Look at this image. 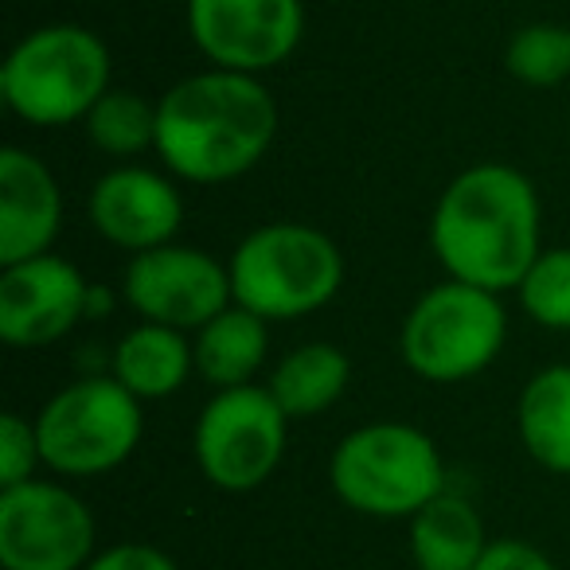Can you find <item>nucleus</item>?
<instances>
[{"label":"nucleus","instance_id":"nucleus-3","mask_svg":"<svg viewBox=\"0 0 570 570\" xmlns=\"http://www.w3.org/2000/svg\"><path fill=\"white\" fill-rule=\"evenodd\" d=\"M235 305L262 321H302L325 309L344 285V254L309 223H262L227 262Z\"/></svg>","mask_w":570,"mask_h":570},{"label":"nucleus","instance_id":"nucleus-12","mask_svg":"<svg viewBox=\"0 0 570 570\" xmlns=\"http://www.w3.org/2000/svg\"><path fill=\"white\" fill-rule=\"evenodd\" d=\"M90 285L63 254L0 266V341L12 348H48L90 313Z\"/></svg>","mask_w":570,"mask_h":570},{"label":"nucleus","instance_id":"nucleus-17","mask_svg":"<svg viewBox=\"0 0 570 570\" xmlns=\"http://www.w3.org/2000/svg\"><path fill=\"white\" fill-rule=\"evenodd\" d=\"M269 321L258 313L243 309V305H227L219 317H212L196 333L191 348H196V372L215 391L246 387L266 364L269 352Z\"/></svg>","mask_w":570,"mask_h":570},{"label":"nucleus","instance_id":"nucleus-9","mask_svg":"<svg viewBox=\"0 0 570 570\" xmlns=\"http://www.w3.org/2000/svg\"><path fill=\"white\" fill-rule=\"evenodd\" d=\"M95 512L56 481L0 489V567L82 570L95 559Z\"/></svg>","mask_w":570,"mask_h":570},{"label":"nucleus","instance_id":"nucleus-16","mask_svg":"<svg viewBox=\"0 0 570 570\" xmlns=\"http://www.w3.org/2000/svg\"><path fill=\"white\" fill-rule=\"evenodd\" d=\"M484 551L489 539L481 512L458 492H438L411 515V559L419 570H476Z\"/></svg>","mask_w":570,"mask_h":570},{"label":"nucleus","instance_id":"nucleus-15","mask_svg":"<svg viewBox=\"0 0 570 570\" xmlns=\"http://www.w3.org/2000/svg\"><path fill=\"white\" fill-rule=\"evenodd\" d=\"M196 372V348L188 333L141 321L129 328L110 356V375L137 399H168Z\"/></svg>","mask_w":570,"mask_h":570},{"label":"nucleus","instance_id":"nucleus-13","mask_svg":"<svg viewBox=\"0 0 570 570\" xmlns=\"http://www.w3.org/2000/svg\"><path fill=\"white\" fill-rule=\"evenodd\" d=\"M90 227L129 254L153 250L176 238L184 223V196L168 176L141 165H121L98 176L87 199Z\"/></svg>","mask_w":570,"mask_h":570},{"label":"nucleus","instance_id":"nucleus-20","mask_svg":"<svg viewBox=\"0 0 570 570\" xmlns=\"http://www.w3.org/2000/svg\"><path fill=\"white\" fill-rule=\"evenodd\" d=\"M90 145L110 157H137L145 149H157V102H149L137 90H106L98 106L82 121Z\"/></svg>","mask_w":570,"mask_h":570},{"label":"nucleus","instance_id":"nucleus-19","mask_svg":"<svg viewBox=\"0 0 570 570\" xmlns=\"http://www.w3.org/2000/svg\"><path fill=\"white\" fill-rule=\"evenodd\" d=\"M352 364L336 344L313 341L294 348L289 356H282V364L269 372V395L277 399V406L285 411V419H317L328 406H336V399L348 391Z\"/></svg>","mask_w":570,"mask_h":570},{"label":"nucleus","instance_id":"nucleus-23","mask_svg":"<svg viewBox=\"0 0 570 570\" xmlns=\"http://www.w3.org/2000/svg\"><path fill=\"white\" fill-rule=\"evenodd\" d=\"M36 465H43L36 422H28V419H20L17 411H9L4 419H0V489L36 481Z\"/></svg>","mask_w":570,"mask_h":570},{"label":"nucleus","instance_id":"nucleus-21","mask_svg":"<svg viewBox=\"0 0 570 570\" xmlns=\"http://www.w3.org/2000/svg\"><path fill=\"white\" fill-rule=\"evenodd\" d=\"M504 67L523 87H559L570 79V28L528 24L512 32L504 48Z\"/></svg>","mask_w":570,"mask_h":570},{"label":"nucleus","instance_id":"nucleus-8","mask_svg":"<svg viewBox=\"0 0 570 570\" xmlns=\"http://www.w3.org/2000/svg\"><path fill=\"white\" fill-rule=\"evenodd\" d=\"M289 419L269 387H227L204 403L191 434L196 465L223 492H254L277 473L285 458Z\"/></svg>","mask_w":570,"mask_h":570},{"label":"nucleus","instance_id":"nucleus-11","mask_svg":"<svg viewBox=\"0 0 570 570\" xmlns=\"http://www.w3.org/2000/svg\"><path fill=\"white\" fill-rule=\"evenodd\" d=\"M188 32L223 71L262 75L282 67L305 36L302 0H188Z\"/></svg>","mask_w":570,"mask_h":570},{"label":"nucleus","instance_id":"nucleus-18","mask_svg":"<svg viewBox=\"0 0 570 570\" xmlns=\"http://www.w3.org/2000/svg\"><path fill=\"white\" fill-rule=\"evenodd\" d=\"M515 430L535 465L570 476V364H551L523 383Z\"/></svg>","mask_w":570,"mask_h":570},{"label":"nucleus","instance_id":"nucleus-26","mask_svg":"<svg viewBox=\"0 0 570 570\" xmlns=\"http://www.w3.org/2000/svg\"><path fill=\"white\" fill-rule=\"evenodd\" d=\"M360 570H372V567H360Z\"/></svg>","mask_w":570,"mask_h":570},{"label":"nucleus","instance_id":"nucleus-10","mask_svg":"<svg viewBox=\"0 0 570 570\" xmlns=\"http://www.w3.org/2000/svg\"><path fill=\"white\" fill-rule=\"evenodd\" d=\"M121 294L141 321L180 328V333H199L235 302L230 269L199 246L176 243L134 254Z\"/></svg>","mask_w":570,"mask_h":570},{"label":"nucleus","instance_id":"nucleus-24","mask_svg":"<svg viewBox=\"0 0 570 570\" xmlns=\"http://www.w3.org/2000/svg\"><path fill=\"white\" fill-rule=\"evenodd\" d=\"M82 570H180V567L149 543H118L98 551Z\"/></svg>","mask_w":570,"mask_h":570},{"label":"nucleus","instance_id":"nucleus-7","mask_svg":"<svg viewBox=\"0 0 570 570\" xmlns=\"http://www.w3.org/2000/svg\"><path fill=\"white\" fill-rule=\"evenodd\" d=\"M43 465L59 476H102L134 458L145 434L141 399L114 375H87L67 383L36 414Z\"/></svg>","mask_w":570,"mask_h":570},{"label":"nucleus","instance_id":"nucleus-5","mask_svg":"<svg viewBox=\"0 0 570 570\" xmlns=\"http://www.w3.org/2000/svg\"><path fill=\"white\" fill-rule=\"evenodd\" d=\"M110 90V51L82 24H48L28 32L0 67V98L28 126L87 121Z\"/></svg>","mask_w":570,"mask_h":570},{"label":"nucleus","instance_id":"nucleus-4","mask_svg":"<svg viewBox=\"0 0 570 570\" xmlns=\"http://www.w3.org/2000/svg\"><path fill=\"white\" fill-rule=\"evenodd\" d=\"M328 484L344 508L372 520H411L445 492L434 438L411 422H367L328 458Z\"/></svg>","mask_w":570,"mask_h":570},{"label":"nucleus","instance_id":"nucleus-25","mask_svg":"<svg viewBox=\"0 0 570 570\" xmlns=\"http://www.w3.org/2000/svg\"><path fill=\"white\" fill-rule=\"evenodd\" d=\"M476 570H559L539 547L523 543V539H497L489 551L481 554Z\"/></svg>","mask_w":570,"mask_h":570},{"label":"nucleus","instance_id":"nucleus-6","mask_svg":"<svg viewBox=\"0 0 570 570\" xmlns=\"http://www.w3.org/2000/svg\"><path fill=\"white\" fill-rule=\"evenodd\" d=\"M508 313L500 294L445 277L411 305L399 333L406 367L426 383H465L504 352Z\"/></svg>","mask_w":570,"mask_h":570},{"label":"nucleus","instance_id":"nucleus-1","mask_svg":"<svg viewBox=\"0 0 570 570\" xmlns=\"http://www.w3.org/2000/svg\"><path fill=\"white\" fill-rule=\"evenodd\" d=\"M539 191L520 168L481 160L458 173L438 196L430 250L453 282L492 294L520 289L539 258Z\"/></svg>","mask_w":570,"mask_h":570},{"label":"nucleus","instance_id":"nucleus-22","mask_svg":"<svg viewBox=\"0 0 570 570\" xmlns=\"http://www.w3.org/2000/svg\"><path fill=\"white\" fill-rule=\"evenodd\" d=\"M515 294L535 325L570 333V246H551L539 254Z\"/></svg>","mask_w":570,"mask_h":570},{"label":"nucleus","instance_id":"nucleus-2","mask_svg":"<svg viewBox=\"0 0 570 570\" xmlns=\"http://www.w3.org/2000/svg\"><path fill=\"white\" fill-rule=\"evenodd\" d=\"M277 102L258 75L199 71L168 87L157 102V157L188 184L246 176L277 137Z\"/></svg>","mask_w":570,"mask_h":570},{"label":"nucleus","instance_id":"nucleus-14","mask_svg":"<svg viewBox=\"0 0 570 570\" xmlns=\"http://www.w3.org/2000/svg\"><path fill=\"white\" fill-rule=\"evenodd\" d=\"M63 227V191L36 153L9 145L0 153V266L51 254Z\"/></svg>","mask_w":570,"mask_h":570}]
</instances>
